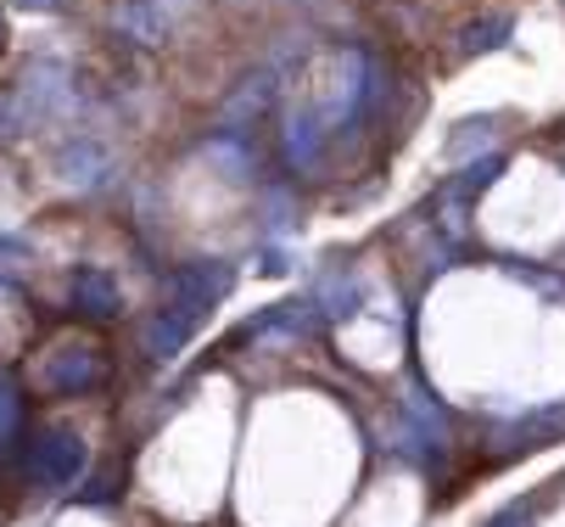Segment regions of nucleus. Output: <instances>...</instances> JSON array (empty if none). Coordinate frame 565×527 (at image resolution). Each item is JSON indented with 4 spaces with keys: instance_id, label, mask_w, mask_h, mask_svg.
<instances>
[{
    "instance_id": "1",
    "label": "nucleus",
    "mask_w": 565,
    "mask_h": 527,
    "mask_svg": "<svg viewBox=\"0 0 565 527\" xmlns=\"http://www.w3.org/2000/svg\"><path fill=\"white\" fill-rule=\"evenodd\" d=\"M554 438H565V410H543V415H526V421L504 426L499 443H493V455H521V449H543Z\"/></svg>"
},
{
    "instance_id": "2",
    "label": "nucleus",
    "mask_w": 565,
    "mask_h": 527,
    "mask_svg": "<svg viewBox=\"0 0 565 527\" xmlns=\"http://www.w3.org/2000/svg\"><path fill=\"white\" fill-rule=\"evenodd\" d=\"M504 40H510V18H488L465 29V51H499Z\"/></svg>"
}]
</instances>
